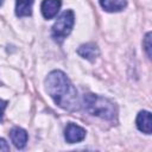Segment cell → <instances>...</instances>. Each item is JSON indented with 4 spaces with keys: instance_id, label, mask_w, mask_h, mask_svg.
I'll use <instances>...</instances> for the list:
<instances>
[{
    "instance_id": "cell-14",
    "label": "cell",
    "mask_w": 152,
    "mask_h": 152,
    "mask_svg": "<svg viewBox=\"0 0 152 152\" xmlns=\"http://www.w3.org/2000/svg\"><path fill=\"white\" fill-rule=\"evenodd\" d=\"M2 2H4V0H0V6L2 5Z\"/></svg>"
},
{
    "instance_id": "cell-10",
    "label": "cell",
    "mask_w": 152,
    "mask_h": 152,
    "mask_svg": "<svg viewBox=\"0 0 152 152\" xmlns=\"http://www.w3.org/2000/svg\"><path fill=\"white\" fill-rule=\"evenodd\" d=\"M33 0H17L15 1V14L18 17H28L32 13Z\"/></svg>"
},
{
    "instance_id": "cell-6",
    "label": "cell",
    "mask_w": 152,
    "mask_h": 152,
    "mask_svg": "<svg viewBox=\"0 0 152 152\" xmlns=\"http://www.w3.org/2000/svg\"><path fill=\"white\" fill-rule=\"evenodd\" d=\"M137 127L140 132L145 134H151L152 132V121H151V113L147 110H141L139 112L137 116Z\"/></svg>"
},
{
    "instance_id": "cell-9",
    "label": "cell",
    "mask_w": 152,
    "mask_h": 152,
    "mask_svg": "<svg viewBox=\"0 0 152 152\" xmlns=\"http://www.w3.org/2000/svg\"><path fill=\"white\" fill-rule=\"evenodd\" d=\"M101 7L107 12H120L127 6L126 0H100Z\"/></svg>"
},
{
    "instance_id": "cell-12",
    "label": "cell",
    "mask_w": 152,
    "mask_h": 152,
    "mask_svg": "<svg viewBox=\"0 0 152 152\" xmlns=\"http://www.w3.org/2000/svg\"><path fill=\"white\" fill-rule=\"evenodd\" d=\"M6 106H7V102L4 101V100H0V122L2 120V116H4V112H5Z\"/></svg>"
},
{
    "instance_id": "cell-4",
    "label": "cell",
    "mask_w": 152,
    "mask_h": 152,
    "mask_svg": "<svg viewBox=\"0 0 152 152\" xmlns=\"http://www.w3.org/2000/svg\"><path fill=\"white\" fill-rule=\"evenodd\" d=\"M64 138L69 144L80 142L86 138V129L76 124H68L64 131Z\"/></svg>"
},
{
    "instance_id": "cell-2",
    "label": "cell",
    "mask_w": 152,
    "mask_h": 152,
    "mask_svg": "<svg viewBox=\"0 0 152 152\" xmlns=\"http://www.w3.org/2000/svg\"><path fill=\"white\" fill-rule=\"evenodd\" d=\"M83 104L90 115L99 116L104 120H114L116 118V106L106 97L95 94H87L83 97Z\"/></svg>"
},
{
    "instance_id": "cell-11",
    "label": "cell",
    "mask_w": 152,
    "mask_h": 152,
    "mask_svg": "<svg viewBox=\"0 0 152 152\" xmlns=\"http://www.w3.org/2000/svg\"><path fill=\"white\" fill-rule=\"evenodd\" d=\"M142 44H144V49H145V52H146L147 57L151 58V56H152V53H151V32H147L146 33Z\"/></svg>"
},
{
    "instance_id": "cell-13",
    "label": "cell",
    "mask_w": 152,
    "mask_h": 152,
    "mask_svg": "<svg viewBox=\"0 0 152 152\" xmlns=\"http://www.w3.org/2000/svg\"><path fill=\"white\" fill-rule=\"evenodd\" d=\"M0 151H10V146L5 139H0Z\"/></svg>"
},
{
    "instance_id": "cell-5",
    "label": "cell",
    "mask_w": 152,
    "mask_h": 152,
    "mask_svg": "<svg viewBox=\"0 0 152 152\" xmlns=\"http://www.w3.org/2000/svg\"><path fill=\"white\" fill-rule=\"evenodd\" d=\"M61 0H43L40 5L42 14L45 19H51L57 15L59 8H61Z\"/></svg>"
},
{
    "instance_id": "cell-7",
    "label": "cell",
    "mask_w": 152,
    "mask_h": 152,
    "mask_svg": "<svg viewBox=\"0 0 152 152\" xmlns=\"http://www.w3.org/2000/svg\"><path fill=\"white\" fill-rule=\"evenodd\" d=\"M11 140L14 144V146L17 148H24L26 146L27 142V133L25 129L20 128V127H14L12 128L11 133H10Z\"/></svg>"
},
{
    "instance_id": "cell-3",
    "label": "cell",
    "mask_w": 152,
    "mask_h": 152,
    "mask_svg": "<svg viewBox=\"0 0 152 152\" xmlns=\"http://www.w3.org/2000/svg\"><path fill=\"white\" fill-rule=\"evenodd\" d=\"M75 23V15L74 12L68 10L64 11L58 19L56 20V23L52 26V37L56 42L61 43L64 38H66V36H69V33L72 30Z\"/></svg>"
},
{
    "instance_id": "cell-1",
    "label": "cell",
    "mask_w": 152,
    "mask_h": 152,
    "mask_svg": "<svg viewBox=\"0 0 152 152\" xmlns=\"http://www.w3.org/2000/svg\"><path fill=\"white\" fill-rule=\"evenodd\" d=\"M45 88L55 103L61 108L66 110H77L80 108L77 91L63 71H51L45 80Z\"/></svg>"
},
{
    "instance_id": "cell-8",
    "label": "cell",
    "mask_w": 152,
    "mask_h": 152,
    "mask_svg": "<svg viewBox=\"0 0 152 152\" xmlns=\"http://www.w3.org/2000/svg\"><path fill=\"white\" fill-rule=\"evenodd\" d=\"M77 53H78L81 57H83V58H86V59L93 62V61H95V58L99 56V48H97L94 43H87V44L81 45V46L77 49Z\"/></svg>"
}]
</instances>
